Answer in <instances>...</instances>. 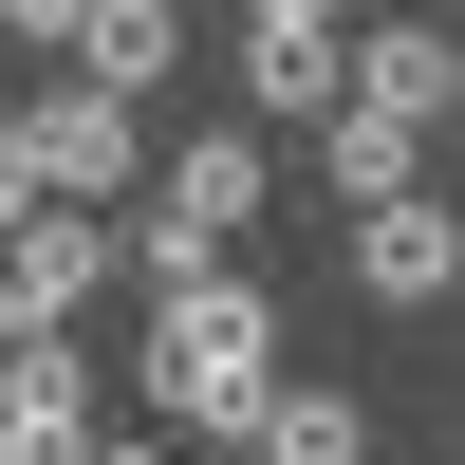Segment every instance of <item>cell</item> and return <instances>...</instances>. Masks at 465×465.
<instances>
[{
  "mask_svg": "<svg viewBox=\"0 0 465 465\" xmlns=\"http://www.w3.org/2000/svg\"><path fill=\"white\" fill-rule=\"evenodd\" d=\"M280 391V298L242 280V261H205V280H149V354H131V410L186 447H242V410Z\"/></svg>",
  "mask_w": 465,
  "mask_h": 465,
  "instance_id": "6da1fadb",
  "label": "cell"
},
{
  "mask_svg": "<svg viewBox=\"0 0 465 465\" xmlns=\"http://www.w3.org/2000/svg\"><path fill=\"white\" fill-rule=\"evenodd\" d=\"M94 280H112V205H56V186H37V205L0 223V335H74Z\"/></svg>",
  "mask_w": 465,
  "mask_h": 465,
  "instance_id": "7a4b0ae2",
  "label": "cell"
},
{
  "mask_svg": "<svg viewBox=\"0 0 465 465\" xmlns=\"http://www.w3.org/2000/svg\"><path fill=\"white\" fill-rule=\"evenodd\" d=\"M19 149H37V186H56V205H131V186H149V112L94 94V74H74V94H37Z\"/></svg>",
  "mask_w": 465,
  "mask_h": 465,
  "instance_id": "3957f363",
  "label": "cell"
},
{
  "mask_svg": "<svg viewBox=\"0 0 465 465\" xmlns=\"http://www.w3.org/2000/svg\"><path fill=\"white\" fill-rule=\"evenodd\" d=\"M261 186H280V149H261V131H242V112H223V131H186V149H168V168H149V186H131V205H149V223H186V242H205V261H223V242H242V223H261Z\"/></svg>",
  "mask_w": 465,
  "mask_h": 465,
  "instance_id": "277c9868",
  "label": "cell"
},
{
  "mask_svg": "<svg viewBox=\"0 0 465 465\" xmlns=\"http://www.w3.org/2000/svg\"><path fill=\"white\" fill-rule=\"evenodd\" d=\"M335 242H354V298H372V317H429V298L465 280V223H447V186H391V205H354Z\"/></svg>",
  "mask_w": 465,
  "mask_h": 465,
  "instance_id": "5b68a950",
  "label": "cell"
},
{
  "mask_svg": "<svg viewBox=\"0 0 465 465\" xmlns=\"http://www.w3.org/2000/svg\"><path fill=\"white\" fill-rule=\"evenodd\" d=\"M335 112V0H242V131H317Z\"/></svg>",
  "mask_w": 465,
  "mask_h": 465,
  "instance_id": "8992f818",
  "label": "cell"
},
{
  "mask_svg": "<svg viewBox=\"0 0 465 465\" xmlns=\"http://www.w3.org/2000/svg\"><path fill=\"white\" fill-rule=\"evenodd\" d=\"M0 465H94V372H74V335H0Z\"/></svg>",
  "mask_w": 465,
  "mask_h": 465,
  "instance_id": "52a82bcc",
  "label": "cell"
},
{
  "mask_svg": "<svg viewBox=\"0 0 465 465\" xmlns=\"http://www.w3.org/2000/svg\"><path fill=\"white\" fill-rule=\"evenodd\" d=\"M335 94L391 112V131H447V112H465V56H447V19H372V37H335Z\"/></svg>",
  "mask_w": 465,
  "mask_h": 465,
  "instance_id": "ba28073f",
  "label": "cell"
},
{
  "mask_svg": "<svg viewBox=\"0 0 465 465\" xmlns=\"http://www.w3.org/2000/svg\"><path fill=\"white\" fill-rule=\"evenodd\" d=\"M56 56L94 74V94H168V74H186V0H74Z\"/></svg>",
  "mask_w": 465,
  "mask_h": 465,
  "instance_id": "9c48e42d",
  "label": "cell"
},
{
  "mask_svg": "<svg viewBox=\"0 0 465 465\" xmlns=\"http://www.w3.org/2000/svg\"><path fill=\"white\" fill-rule=\"evenodd\" d=\"M317 186H335V223H354V205H391V186H429V131H391V112H354V94H335V112H317Z\"/></svg>",
  "mask_w": 465,
  "mask_h": 465,
  "instance_id": "30bf717a",
  "label": "cell"
},
{
  "mask_svg": "<svg viewBox=\"0 0 465 465\" xmlns=\"http://www.w3.org/2000/svg\"><path fill=\"white\" fill-rule=\"evenodd\" d=\"M242 465H372V410H354V391H298V372H280V391L242 410Z\"/></svg>",
  "mask_w": 465,
  "mask_h": 465,
  "instance_id": "8fae6325",
  "label": "cell"
},
{
  "mask_svg": "<svg viewBox=\"0 0 465 465\" xmlns=\"http://www.w3.org/2000/svg\"><path fill=\"white\" fill-rule=\"evenodd\" d=\"M56 19H74V0H0V37H37V56H56Z\"/></svg>",
  "mask_w": 465,
  "mask_h": 465,
  "instance_id": "7c38bea8",
  "label": "cell"
},
{
  "mask_svg": "<svg viewBox=\"0 0 465 465\" xmlns=\"http://www.w3.org/2000/svg\"><path fill=\"white\" fill-rule=\"evenodd\" d=\"M19 205H37V149H19V131H0V223H19Z\"/></svg>",
  "mask_w": 465,
  "mask_h": 465,
  "instance_id": "4fadbf2b",
  "label": "cell"
},
{
  "mask_svg": "<svg viewBox=\"0 0 465 465\" xmlns=\"http://www.w3.org/2000/svg\"><path fill=\"white\" fill-rule=\"evenodd\" d=\"M94 465H168V447H112V429H94Z\"/></svg>",
  "mask_w": 465,
  "mask_h": 465,
  "instance_id": "5bb4252c",
  "label": "cell"
}]
</instances>
